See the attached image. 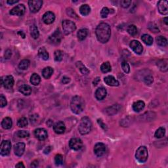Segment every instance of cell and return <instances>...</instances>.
<instances>
[{"instance_id":"40","label":"cell","mask_w":168,"mask_h":168,"mask_svg":"<svg viewBox=\"0 0 168 168\" xmlns=\"http://www.w3.org/2000/svg\"><path fill=\"white\" fill-rule=\"evenodd\" d=\"M28 124V120L25 117H22L20 119H19L18 121H17V125L19 127H24L26 126H27Z\"/></svg>"},{"instance_id":"5","label":"cell","mask_w":168,"mask_h":168,"mask_svg":"<svg viewBox=\"0 0 168 168\" xmlns=\"http://www.w3.org/2000/svg\"><path fill=\"white\" fill-rule=\"evenodd\" d=\"M63 32L66 35H68L71 34L72 32H74L76 29V25L74 22L69 20H65L63 22Z\"/></svg>"},{"instance_id":"56","label":"cell","mask_w":168,"mask_h":168,"mask_svg":"<svg viewBox=\"0 0 168 168\" xmlns=\"http://www.w3.org/2000/svg\"><path fill=\"white\" fill-rule=\"evenodd\" d=\"M100 78H99V77H97V78H95V80L93 81V85H95V86H96L97 84H98V83L99 82V81H100Z\"/></svg>"},{"instance_id":"29","label":"cell","mask_w":168,"mask_h":168,"mask_svg":"<svg viewBox=\"0 0 168 168\" xmlns=\"http://www.w3.org/2000/svg\"><path fill=\"white\" fill-rule=\"evenodd\" d=\"M41 78L36 73H34L30 77V83L34 85H37L40 83Z\"/></svg>"},{"instance_id":"22","label":"cell","mask_w":168,"mask_h":168,"mask_svg":"<svg viewBox=\"0 0 168 168\" xmlns=\"http://www.w3.org/2000/svg\"><path fill=\"white\" fill-rule=\"evenodd\" d=\"M145 107V103L143 101H138L133 104V109L135 112H139L143 110Z\"/></svg>"},{"instance_id":"8","label":"cell","mask_w":168,"mask_h":168,"mask_svg":"<svg viewBox=\"0 0 168 168\" xmlns=\"http://www.w3.org/2000/svg\"><path fill=\"white\" fill-rule=\"evenodd\" d=\"M43 5V1L41 0H32L28 1V5H29L30 10L32 13L38 12L39 9L41 8Z\"/></svg>"},{"instance_id":"57","label":"cell","mask_w":168,"mask_h":168,"mask_svg":"<svg viewBox=\"0 0 168 168\" xmlns=\"http://www.w3.org/2000/svg\"><path fill=\"white\" fill-rule=\"evenodd\" d=\"M24 165L23 163V162H19L16 165V167H24Z\"/></svg>"},{"instance_id":"4","label":"cell","mask_w":168,"mask_h":168,"mask_svg":"<svg viewBox=\"0 0 168 168\" xmlns=\"http://www.w3.org/2000/svg\"><path fill=\"white\" fill-rule=\"evenodd\" d=\"M136 159L139 162L144 163L148 159V150L145 146H141L137 150L135 154Z\"/></svg>"},{"instance_id":"16","label":"cell","mask_w":168,"mask_h":168,"mask_svg":"<svg viewBox=\"0 0 168 168\" xmlns=\"http://www.w3.org/2000/svg\"><path fill=\"white\" fill-rule=\"evenodd\" d=\"M55 20V15L51 11H47L43 15V21L46 24H50L53 23Z\"/></svg>"},{"instance_id":"6","label":"cell","mask_w":168,"mask_h":168,"mask_svg":"<svg viewBox=\"0 0 168 168\" xmlns=\"http://www.w3.org/2000/svg\"><path fill=\"white\" fill-rule=\"evenodd\" d=\"M62 37V33L59 29H57L51 36L49 37L48 41L49 43L52 45H59L61 43Z\"/></svg>"},{"instance_id":"3","label":"cell","mask_w":168,"mask_h":168,"mask_svg":"<svg viewBox=\"0 0 168 168\" xmlns=\"http://www.w3.org/2000/svg\"><path fill=\"white\" fill-rule=\"evenodd\" d=\"M92 127V123L88 117H83L79 122L78 130L80 134L87 135L91 131Z\"/></svg>"},{"instance_id":"45","label":"cell","mask_w":168,"mask_h":168,"mask_svg":"<svg viewBox=\"0 0 168 168\" xmlns=\"http://www.w3.org/2000/svg\"><path fill=\"white\" fill-rule=\"evenodd\" d=\"M121 67H122V69L123 71H124L126 74H128L130 72V67L129 64H128L127 62L123 61L122 63H121Z\"/></svg>"},{"instance_id":"23","label":"cell","mask_w":168,"mask_h":168,"mask_svg":"<svg viewBox=\"0 0 168 168\" xmlns=\"http://www.w3.org/2000/svg\"><path fill=\"white\" fill-rule=\"evenodd\" d=\"M13 125V121L11 118L7 117L5 118L1 121V126L3 129H9L11 128Z\"/></svg>"},{"instance_id":"58","label":"cell","mask_w":168,"mask_h":168,"mask_svg":"<svg viewBox=\"0 0 168 168\" xmlns=\"http://www.w3.org/2000/svg\"><path fill=\"white\" fill-rule=\"evenodd\" d=\"M18 34L20 35V36H21V37H23V38H25V34H24L22 31H19V32H18Z\"/></svg>"},{"instance_id":"43","label":"cell","mask_w":168,"mask_h":168,"mask_svg":"<svg viewBox=\"0 0 168 168\" xmlns=\"http://www.w3.org/2000/svg\"><path fill=\"white\" fill-rule=\"evenodd\" d=\"M63 162V156L61 154H57L55 157V163L56 165H60Z\"/></svg>"},{"instance_id":"54","label":"cell","mask_w":168,"mask_h":168,"mask_svg":"<svg viewBox=\"0 0 168 168\" xmlns=\"http://www.w3.org/2000/svg\"><path fill=\"white\" fill-rule=\"evenodd\" d=\"M51 147H46L45 149V150H44V153L45 154H49V152H51Z\"/></svg>"},{"instance_id":"2","label":"cell","mask_w":168,"mask_h":168,"mask_svg":"<svg viewBox=\"0 0 168 168\" xmlns=\"http://www.w3.org/2000/svg\"><path fill=\"white\" fill-rule=\"evenodd\" d=\"M70 108L74 114H79L81 113L85 108V101L83 99L79 96L73 97L70 103Z\"/></svg>"},{"instance_id":"47","label":"cell","mask_w":168,"mask_h":168,"mask_svg":"<svg viewBox=\"0 0 168 168\" xmlns=\"http://www.w3.org/2000/svg\"><path fill=\"white\" fill-rule=\"evenodd\" d=\"M131 4V1H130V0H123V1H121L120 2V5L123 8L129 7Z\"/></svg>"},{"instance_id":"17","label":"cell","mask_w":168,"mask_h":168,"mask_svg":"<svg viewBox=\"0 0 168 168\" xmlns=\"http://www.w3.org/2000/svg\"><path fill=\"white\" fill-rule=\"evenodd\" d=\"M53 129L54 131L57 134L63 133L66 130V126L65 125V123L61 121H57L53 125Z\"/></svg>"},{"instance_id":"59","label":"cell","mask_w":168,"mask_h":168,"mask_svg":"<svg viewBox=\"0 0 168 168\" xmlns=\"http://www.w3.org/2000/svg\"><path fill=\"white\" fill-rule=\"evenodd\" d=\"M163 21H164V23H165V24H166V25H167L168 23H167V17H165V18L163 19Z\"/></svg>"},{"instance_id":"14","label":"cell","mask_w":168,"mask_h":168,"mask_svg":"<svg viewBox=\"0 0 168 168\" xmlns=\"http://www.w3.org/2000/svg\"><path fill=\"white\" fill-rule=\"evenodd\" d=\"M94 152L97 156L101 157L106 152V146L102 143H99L95 145Z\"/></svg>"},{"instance_id":"52","label":"cell","mask_w":168,"mask_h":168,"mask_svg":"<svg viewBox=\"0 0 168 168\" xmlns=\"http://www.w3.org/2000/svg\"><path fill=\"white\" fill-rule=\"evenodd\" d=\"M70 81V78H68V77L64 76L63 78H62V83L63 84H67Z\"/></svg>"},{"instance_id":"44","label":"cell","mask_w":168,"mask_h":168,"mask_svg":"<svg viewBox=\"0 0 168 168\" xmlns=\"http://www.w3.org/2000/svg\"><path fill=\"white\" fill-rule=\"evenodd\" d=\"M149 29L152 31V32H154V33H157V32H160V30H159V28H158V26H156V24H155L154 23H150L149 24Z\"/></svg>"},{"instance_id":"10","label":"cell","mask_w":168,"mask_h":168,"mask_svg":"<svg viewBox=\"0 0 168 168\" xmlns=\"http://www.w3.org/2000/svg\"><path fill=\"white\" fill-rule=\"evenodd\" d=\"M26 7L23 4H19V5L15 6L10 11V14L11 15H16V16H23L25 13Z\"/></svg>"},{"instance_id":"51","label":"cell","mask_w":168,"mask_h":168,"mask_svg":"<svg viewBox=\"0 0 168 168\" xmlns=\"http://www.w3.org/2000/svg\"><path fill=\"white\" fill-rule=\"evenodd\" d=\"M11 55H12V53L11 51V50L8 49L5 52V55H4V56H5V58L7 59H9L11 58Z\"/></svg>"},{"instance_id":"18","label":"cell","mask_w":168,"mask_h":168,"mask_svg":"<svg viewBox=\"0 0 168 168\" xmlns=\"http://www.w3.org/2000/svg\"><path fill=\"white\" fill-rule=\"evenodd\" d=\"M25 150V144L23 143H18L15 145L14 151L15 154L17 156H22Z\"/></svg>"},{"instance_id":"34","label":"cell","mask_w":168,"mask_h":168,"mask_svg":"<svg viewBox=\"0 0 168 168\" xmlns=\"http://www.w3.org/2000/svg\"><path fill=\"white\" fill-rule=\"evenodd\" d=\"M157 65L160 68V70L162 72H166L167 70V60H161L157 63Z\"/></svg>"},{"instance_id":"37","label":"cell","mask_w":168,"mask_h":168,"mask_svg":"<svg viewBox=\"0 0 168 168\" xmlns=\"http://www.w3.org/2000/svg\"><path fill=\"white\" fill-rule=\"evenodd\" d=\"M127 31L128 34L132 36H136L137 34V28L133 24H131V25H129L128 26Z\"/></svg>"},{"instance_id":"13","label":"cell","mask_w":168,"mask_h":168,"mask_svg":"<svg viewBox=\"0 0 168 168\" xmlns=\"http://www.w3.org/2000/svg\"><path fill=\"white\" fill-rule=\"evenodd\" d=\"M34 135L39 141H44L47 138V131L43 128H38L34 131Z\"/></svg>"},{"instance_id":"48","label":"cell","mask_w":168,"mask_h":168,"mask_svg":"<svg viewBox=\"0 0 168 168\" xmlns=\"http://www.w3.org/2000/svg\"><path fill=\"white\" fill-rule=\"evenodd\" d=\"M66 13H67V14L69 15L70 17H72V18H78V15H76V13H75L74 11V10L72 9H67Z\"/></svg>"},{"instance_id":"19","label":"cell","mask_w":168,"mask_h":168,"mask_svg":"<svg viewBox=\"0 0 168 168\" xmlns=\"http://www.w3.org/2000/svg\"><path fill=\"white\" fill-rule=\"evenodd\" d=\"M95 97L97 100L99 101L103 100V99L107 97V89L103 87H99L96 90L95 94Z\"/></svg>"},{"instance_id":"9","label":"cell","mask_w":168,"mask_h":168,"mask_svg":"<svg viewBox=\"0 0 168 168\" xmlns=\"http://www.w3.org/2000/svg\"><path fill=\"white\" fill-rule=\"evenodd\" d=\"M69 147L71 149L74 150H80L83 147V142L79 138H73L70 139L69 142Z\"/></svg>"},{"instance_id":"53","label":"cell","mask_w":168,"mask_h":168,"mask_svg":"<svg viewBox=\"0 0 168 168\" xmlns=\"http://www.w3.org/2000/svg\"><path fill=\"white\" fill-rule=\"evenodd\" d=\"M30 166L32 167H36L38 166V161L37 160H34L32 163H31Z\"/></svg>"},{"instance_id":"7","label":"cell","mask_w":168,"mask_h":168,"mask_svg":"<svg viewBox=\"0 0 168 168\" xmlns=\"http://www.w3.org/2000/svg\"><path fill=\"white\" fill-rule=\"evenodd\" d=\"M11 149V143L9 141L4 140L1 143L0 154L1 156H7L9 154Z\"/></svg>"},{"instance_id":"25","label":"cell","mask_w":168,"mask_h":168,"mask_svg":"<svg viewBox=\"0 0 168 168\" xmlns=\"http://www.w3.org/2000/svg\"><path fill=\"white\" fill-rule=\"evenodd\" d=\"M76 65L83 75H87L89 73V70L86 68V66L81 61H77L76 63Z\"/></svg>"},{"instance_id":"55","label":"cell","mask_w":168,"mask_h":168,"mask_svg":"<svg viewBox=\"0 0 168 168\" xmlns=\"http://www.w3.org/2000/svg\"><path fill=\"white\" fill-rule=\"evenodd\" d=\"M19 2V0H14V1H11V0H8L7 1V3L8 4H9V5H13V4L16 3H18Z\"/></svg>"},{"instance_id":"28","label":"cell","mask_w":168,"mask_h":168,"mask_svg":"<svg viewBox=\"0 0 168 168\" xmlns=\"http://www.w3.org/2000/svg\"><path fill=\"white\" fill-rule=\"evenodd\" d=\"M141 39L147 45H151L153 43V38L149 34H145L141 37Z\"/></svg>"},{"instance_id":"33","label":"cell","mask_w":168,"mask_h":168,"mask_svg":"<svg viewBox=\"0 0 168 168\" xmlns=\"http://www.w3.org/2000/svg\"><path fill=\"white\" fill-rule=\"evenodd\" d=\"M156 43L161 47H165L167 44V40L165 37L160 36L156 37Z\"/></svg>"},{"instance_id":"1","label":"cell","mask_w":168,"mask_h":168,"mask_svg":"<svg viewBox=\"0 0 168 168\" xmlns=\"http://www.w3.org/2000/svg\"><path fill=\"white\" fill-rule=\"evenodd\" d=\"M95 33L98 41L102 43H106L110 39L111 35L110 25L105 23L99 24L96 28Z\"/></svg>"},{"instance_id":"49","label":"cell","mask_w":168,"mask_h":168,"mask_svg":"<svg viewBox=\"0 0 168 168\" xmlns=\"http://www.w3.org/2000/svg\"><path fill=\"white\" fill-rule=\"evenodd\" d=\"M0 101H1V107L3 108L5 107L7 105V100L6 98L3 96V95H1V97H0Z\"/></svg>"},{"instance_id":"35","label":"cell","mask_w":168,"mask_h":168,"mask_svg":"<svg viewBox=\"0 0 168 168\" xmlns=\"http://www.w3.org/2000/svg\"><path fill=\"white\" fill-rule=\"evenodd\" d=\"M101 70L103 73H107L111 71V65L109 62H105L101 66Z\"/></svg>"},{"instance_id":"32","label":"cell","mask_w":168,"mask_h":168,"mask_svg":"<svg viewBox=\"0 0 168 168\" xmlns=\"http://www.w3.org/2000/svg\"><path fill=\"white\" fill-rule=\"evenodd\" d=\"M119 109H120V106L118 105H114L112 107H110L109 108H108L107 109V113L108 115H114L115 114H116L117 112L119 111Z\"/></svg>"},{"instance_id":"41","label":"cell","mask_w":168,"mask_h":168,"mask_svg":"<svg viewBox=\"0 0 168 168\" xmlns=\"http://www.w3.org/2000/svg\"><path fill=\"white\" fill-rule=\"evenodd\" d=\"M143 80L146 84L150 85V84H151L152 82H153L154 79H153V77H152L151 75L149 74L146 75L144 78H143Z\"/></svg>"},{"instance_id":"50","label":"cell","mask_w":168,"mask_h":168,"mask_svg":"<svg viewBox=\"0 0 168 168\" xmlns=\"http://www.w3.org/2000/svg\"><path fill=\"white\" fill-rule=\"evenodd\" d=\"M97 122H98L99 124L100 125L101 127H102L104 130H107V125H106L105 123H104L103 122V121H102V120H101V119H99V120H97Z\"/></svg>"},{"instance_id":"42","label":"cell","mask_w":168,"mask_h":168,"mask_svg":"<svg viewBox=\"0 0 168 168\" xmlns=\"http://www.w3.org/2000/svg\"><path fill=\"white\" fill-rule=\"evenodd\" d=\"M17 135L20 138H26L28 137L30 135V133L27 131H24V130H20L18 131L17 133Z\"/></svg>"},{"instance_id":"46","label":"cell","mask_w":168,"mask_h":168,"mask_svg":"<svg viewBox=\"0 0 168 168\" xmlns=\"http://www.w3.org/2000/svg\"><path fill=\"white\" fill-rule=\"evenodd\" d=\"M109 13H110V10L108 9V8L103 7L101 11V16L103 19H105L107 18L108 15L109 14Z\"/></svg>"},{"instance_id":"36","label":"cell","mask_w":168,"mask_h":168,"mask_svg":"<svg viewBox=\"0 0 168 168\" xmlns=\"http://www.w3.org/2000/svg\"><path fill=\"white\" fill-rule=\"evenodd\" d=\"M165 129L164 127H160L158 128V129L156 130L155 132V134H154V137L157 139H160L162 138L165 136Z\"/></svg>"},{"instance_id":"27","label":"cell","mask_w":168,"mask_h":168,"mask_svg":"<svg viewBox=\"0 0 168 168\" xmlns=\"http://www.w3.org/2000/svg\"><path fill=\"white\" fill-rule=\"evenodd\" d=\"M79 12L83 16H87L91 12V7L87 4H84L79 8Z\"/></svg>"},{"instance_id":"31","label":"cell","mask_w":168,"mask_h":168,"mask_svg":"<svg viewBox=\"0 0 168 168\" xmlns=\"http://www.w3.org/2000/svg\"><path fill=\"white\" fill-rule=\"evenodd\" d=\"M88 34V31L87 29H80L77 33V36L79 41H83L86 38Z\"/></svg>"},{"instance_id":"12","label":"cell","mask_w":168,"mask_h":168,"mask_svg":"<svg viewBox=\"0 0 168 168\" xmlns=\"http://www.w3.org/2000/svg\"><path fill=\"white\" fill-rule=\"evenodd\" d=\"M130 47L131 48V49L135 53L140 55L142 53L143 51V47L142 44L140 42L137 40H132L130 42L129 44Z\"/></svg>"},{"instance_id":"21","label":"cell","mask_w":168,"mask_h":168,"mask_svg":"<svg viewBox=\"0 0 168 168\" xmlns=\"http://www.w3.org/2000/svg\"><path fill=\"white\" fill-rule=\"evenodd\" d=\"M19 91L22 94H23L24 95L28 96L32 93V88H31L30 85L24 84V85H22L21 86H20Z\"/></svg>"},{"instance_id":"30","label":"cell","mask_w":168,"mask_h":168,"mask_svg":"<svg viewBox=\"0 0 168 168\" xmlns=\"http://www.w3.org/2000/svg\"><path fill=\"white\" fill-rule=\"evenodd\" d=\"M30 35L34 39H37L39 36V33L37 27L36 25H32L30 28Z\"/></svg>"},{"instance_id":"39","label":"cell","mask_w":168,"mask_h":168,"mask_svg":"<svg viewBox=\"0 0 168 168\" xmlns=\"http://www.w3.org/2000/svg\"><path fill=\"white\" fill-rule=\"evenodd\" d=\"M30 66V61L27 60V59H24V60L21 61L20 62L19 67L20 69L21 70H26L28 69V67Z\"/></svg>"},{"instance_id":"11","label":"cell","mask_w":168,"mask_h":168,"mask_svg":"<svg viewBox=\"0 0 168 168\" xmlns=\"http://www.w3.org/2000/svg\"><path fill=\"white\" fill-rule=\"evenodd\" d=\"M1 85H3L4 86V87L6 88V89H11L13 87V85H14L15 79L13 76H11V75L5 76L4 79L3 78H1Z\"/></svg>"},{"instance_id":"38","label":"cell","mask_w":168,"mask_h":168,"mask_svg":"<svg viewBox=\"0 0 168 168\" xmlns=\"http://www.w3.org/2000/svg\"><path fill=\"white\" fill-rule=\"evenodd\" d=\"M64 53L63 51H62L61 50H57L55 51L54 53V57H55V61L57 62H61L63 59Z\"/></svg>"},{"instance_id":"24","label":"cell","mask_w":168,"mask_h":168,"mask_svg":"<svg viewBox=\"0 0 168 168\" xmlns=\"http://www.w3.org/2000/svg\"><path fill=\"white\" fill-rule=\"evenodd\" d=\"M53 74V69L51 67H50V66L45 67L42 70V75H43V78L45 79L50 78Z\"/></svg>"},{"instance_id":"26","label":"cell","mask_w":168,"mask_h":168,"mask_svg":"<svg viewBox=\"0 0 168 168\" xmlns=\"http://www.w3.org/2000/svg\"><path fill=\"white\" fill-rule=\"evenodd\" d=\"M38 56L39 58L43 59L44 61H47L49 59V53L45 49V47H42L39 49L38 50Z\"/></svg>"},{"instance_id":"20","label":"cell","mask_w":168,"mask_h":168,"mask_svg":"<svg viewBox=\"0 0 168 168\" xmlns=\"http://www.w3.org/2000/svg\"><path fill=\"white\" fill-rule=\"evenodd\" d=\"M104 81L106 84H107L109 86H118L119 85V81L116 79L114 76H108L105 77L104 79Z\"/></svg>"},{"instance_id":"15","label":"cell","mask_w":168,"mask_h":168,"mask_svg":"<svg viewBox=\"0 0 168 168\" xmlns=\"http://www.w3.org/2000/svg\"><path fill=\"white\" fill-rule=\"evenodd\" d=\"M158 9L159 12H160L162 15H167V13H168V2H167V1L163 0V1H158Z\"/></svg>"}]
</instances>
